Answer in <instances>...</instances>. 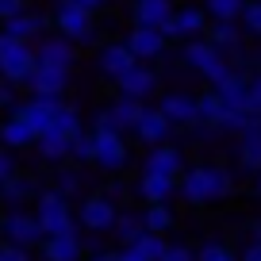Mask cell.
<instances>
[{
  "mask_svg": "<svg viewBox=\"0 0 261 261\" xmlns=\"http://www.w3.org/2000/svg\"><path fill=\"white\" fill-rule=\"evenodd\" d=\"M234 177L223 165H196V169L177 177V192L185 196V204H212V200H227Z\"/></svg>",
  "mask_w": 261,
  "mask_h": 261,
  "instance_id": "6da1fadb",
  "label": "cell"
},
{
  "mask_svg": "<svg viewBox=\"0 0 261 261\" xmlns=\"http://www.w3.org/2000/svg\"><path fill=\"white\" fill-rule=\"evenodd\" d=\"M35 223H39L42 238H58V234H77L73 212H69V200L58 196L54 188L35 196Z\"/></svg>",
  "mask_w": 261,
  "mask_h": 261,
  "instance_id": "7a4b0ae2",
  "label": "cell"
},
{
  "mask_svg": "<svg viewBox=\"0 0 261 261\" xmlns=\"http://www.w3.org/2000/svg\"><path fill=\"white\" fill-rule=\"evenodd\" d=\"M35 73V50L31 42H16L0 35V81L4 85H27Z\"/></svg>",
  "mask_w": 261,
  "mask_h": 261,
  "instance_id": "3957f363",
  "label": "cell"
},
{
  "mask_svg": "<svg viewBox=\"0 0 261 261\" xmlns=\"http://www.w3.org/2000/svg\"><path fill=\"white\" fill-rule=\"evenodd\" d=\"M180 58H185V65H192L196 73H200V77H207L212 85H219V81H227V77H230L227 54H219V50H215L212 42H185Z\"/></svg>",
  "mask_w": 261,
  "mask_h": 261,
  "instance_id": "277c9868",
  "label": "cell"
},
{
  "mask_svg": "<svg viewBox=\"0 0 261 261\" xmlns=\"http://www.w3.org/2000/svg\"><path fill=\"white\" fill-rule=\"evenodd\" d=\"M92 162L108 173H119L127 165V142L123 135H112V130H92Z\"/></svg>",
  "mask_w": 261,
  "mask_h": 261,
  "instance_id": "5b68a950",
  "label": "cell"
},
{
  "mask_svg": "<svg viewBox=\"0 0 261 261\" xmlns=\"http://www.w3.org/2000/svg\"><path fill=\"white\" fill-rule=\"evenodd\" d=\"M62 39H77V42H89L92 39V12L77 8L73 0H58V16H54Z\"/></svg>",
  "mask_w": 261,
  "mask_h": 261,
  "instance_id": "8992f818",
  "label": "cell"
},
{
  "mask_svg": "<svg viewBox=\"0 0 261 261\" xmlns=\"http://www.w3.org/2000/svg\"><path fill=\"white\" fill-rule=\"evenodd\" d=\"M62 108H65V104H62V96H31V100H23V104L16 108V115L35 130V139H39L42 130L54 123V115L62 112Z\"/></svg>",
  "mask_w": 261,
  "mask_h": 261,
  "instance_id": "52a82bcc",
  "label": "cell"
},
{
  "mask_svg": "<svg viewBox=\"0 0 261 261\" xmlns=\"http://www.w3.org/2000/svg\"><path fill=\"white\" fill-rule=\"evenodd\" d=\"M35 50V65H46V69H62V73H69L73 69V62H77V50H73V42L69 39H39V46H31Z\"/></svg>",
  "mask_w": 261,
  "mask_h": 261,
  "instance_id": "ba28073f",
  "label": "cell"
},
{
  "mask_svg": "<svg viewBox=\"0 0 261 261\" xmlns=\"http://www.w3.org/2000/svg\"><path fill=\"white\" fill-rule=\"evenodd\" d=\"M0 230H4V242L19 246V250H31L35 242H42L39 223H35V215H27V212H8L0 219Z\"/></svg>",
  "mask_w": 261,
  "mask_h": 261,
  "instance_id": "9c48e42d",
  "label": "cell"
},
{
  "mask_svg": "<svg viewBox=\"0 0 261 261\" xmlns=\"http://www.w3.org/2000/svg\"><path fill=\"white\" fill-rule=\"evenodd\" d=\"M215 96H219V104L227 108V115H250V96H246V77L238 73V69H230L227 81L215 85Z\"/></svg>",
  "mask_w": 261,
  "mask_h": 261,
  "instance_id": "30bf717a",
  "label": "cell"
},
{
  "mask_svg": "<svg viewBox=\"0 0 261 261\" xmlns=\"http://www.w3.org/2000/svg\"><path fill=\"white\" fill-rule=\"evenodd\" d=\"M119 96H130V100H146L150 92H154V85H158V73L150 69V65H142V62H135L127 69V73L119 77Z\"/></svg>",
  "mask_w": 261,
  "mask_h": 261,
  "instance_id": "8fae6325",
  "label": "cell"
},
{
  "mask_svg": "<svg viewBox=\"0 0 261 261\" xmlns=\"http://www.w3.org/2000/svg\"><path fill=\"white\" fill-rule=\"evenodd\" d=\"M81 227H89L92 234H104L115 227V207L108 196H89L81 204Z\"/></svg>",
  "mask_w": 261,
  "mask_h": 261,
  "instance_id": "7c38bea8",
  "label": "cell"
},
{
  "mask_svg": "<svg viewBox=\"0 0 261 261\" xmlns=\"http://www.w3.org/2000/svg\"><path fill=\"white\" fill-rule=\"evenodd\" d=\"M142 165H146L150 177H169V180H177L180 169H185V158H180V150H173V146H165V142H162V146H154V150L146 154V162H142Z\"/></svg>",
  "mask_w": 261,
  "mask_h": 261,
  "instance_id": "4fadbf2b",
  "label": "cell"
},
{
  "mask_svg": "<svg viewBox=\"0 0 261 261\" xmlns=\"http://www.w3.org/2000/svg\"><path fill=\"white\" fill-rule=\"evenodd\" d=\"M46 31V16L42 12H19V16H12V19H4V39H16V42H31L35 35H42Z\"/></svg>",
  "mask_w": 261,
  "mask_h": 261,
  "instance_id": "5bb4252c",
  "label": "cell"
},
{
  "mask_svg": "<svg viewBox=\"0 0 261 261\" xmlns=\"http://www.w3.org/2000/svg\"><path fill=\"white\" fill-rule=\"evenodd\" d=\"M158 112L165 115L169 127H177V123L188 127V123H196V96H188V92H169V96H162Z\"/></svg>",
  "mask_w": 261,
  "mask_h": 261,
  "instance_id": "9a60e30c",
  "label": "cell"
},
{
  "mask_svg": "<svg viewBox=\"0 0 261 261\" xmlns=\"http://www.w3.org/2000/svg\"><path fill=\"white\" fill-rule=\"evenodd\" d=\"M127 50L135 54V62H150V58H158L165 50V39L158 27H135L127 35Z\"/></svg>",
  "mask_w": 261,
  "mask_h": 261,
  "instance_id": "2e32d148",
  "label": "cell"
},
{
  "mask_svg": "<svg viewBox=\"0 0 261 261\" xmlns=\"http://www.w3.org/2000/svg\"><path fill=\"white\" fill-rule=\"evenodd\" d=\"M130 130H135L146 146H162V142L169 139V123H165V115L158 112V108H142V115L135 119Z\"/></svg>",
  "mask_w": 261,
  "mask_h": 261,
  "instance_id": "e0dca14e",
  "label": "cell"
},
{
  "mask_svg": "<svg viewBox=\"0 0 261 261\" xmlns=\"http://www.w3.org/2000/svg\"><path fill=\"white\" fill-rule=\"evenodd\" d=\"M65 85H69V73H62V69H46V65H35V73L27 77L31 96H62Z\"/></svg>",
  "mask_w": 261,
  "mask_h": 261,
  "instance_id": "ac0fdd59",
  "label": "cell"
},
{
  "mask_svg": "<svg viewBox=\"0 0 261 261\" xmlns=\"http://www.w3.org/2000/svg\"><path fill=\"white\" fill-rule=\"evenodd\" d=\"M130 65H135V54L127 50V42H108V46L100 50V69H104L112 81H119Z\"/></svg>",
  "mask_w": 261,
  "mask_h": 261,
  "instance_id": "d6986e66",
  "label": "cell"
},
{
  "mask_svg": "<svg viewBox=\"0 0 261 261\" xmlns=\"http://www.w3.org/2000/svg\"><path fill=\"white\" fill-rule=\"evenodd\" d=\"M42 257L46 261H81V238L77 234H58V238H42Z\"/></svg>",
  "mask_w": 261,
  "mask_h": 261,
  "instance_id": "ffe728a7",
  "label": "cell"
},
{
  "mask_svg": "<svg viewBox=\"0 0 261 261\" xmlns=\"http://www.w3.org/2000/svg\"><path fill=\"white\" fill-rule=\"evenodd\" d=\"M31 142H35V130L27 127L19 115H12V119L0 123V146L4 150H23V146H31Z\"/></svg>",
  "mask_w": 261,
  "mask_h": 261,
  "instance_id": "44dd1931",
  "label": "cell"
},
{
  "mask_svg": "<svg viewBox=\"0 0 261 261\" xmlns=\"http://www.w3.org/2000/svg\"><path fill=\"white\" fill-rule=\"evenodd\" d=\"M173 16V4L169 0H135V27H162L165 19Z\"/></svg>",
  "mask_w": 261,
  "mask_h": 261,
  "instance_id": "7402d4cb",
  "label": "cell"
},
{
  "mask_svg": "<svg viewBox=\"0 0 261 261\" xmlns=\"http://www.w3.org/2000/svg\"><path fill=\"white\" fill-rule=\"evenodd\" d=\"M31 196H39V185H35V177H8L4 185H0V200L4 204H12V207H19V204H27Z\"/></svg>",
  "mask_w": 261,
  "mask_h": 261,
  "instance_id": "603a6c76",
  "label": "cell"
},
{
  "mask_svg": "<svg viewBox=\"0 0 261 261\" xmlns=\"http://www.w3.org/2000/svg\"><path fill=\"white\" fill-rule=\"evenodd\" d=\"M238 165L246 173H261V130L238 135Z\"/></svg>",
  "mask_w": 261,
  "mask_h": 261,
  "instance_id": "cb8c5ba5",
  "label": "cell"
},
{
  "mask_svg": "<svg viewBox=\"0 0 261 261\" xmlns=\"http://www.w3.org/2000/svg\"><path fill=\"white\" fill-rule=\"evenodd\" d=\"M108 115H112V127L119 130H127V127H135V119L142 115V100H130V96H119L115 104H108Z\"/></svg>",
  "mask_w": 261,
  "mask_h": 261,
  "instance_id": "d4e9b609",
  "label": "cell"
},
{
  "mask_svg": "<svg viewBox=\"0 0 261 261\" xmlns=\"http://www.w3.org/2000/svg\"><path fill=\"white\" fill-rule=\"evenodd\" d=\"M223 119H227V108L219 104L215 92L196 96V123H200V127H223Z\"/></svg>",
  "mask_w": 261,
  "mask_h": 261,
  "instance_id": "484cf974",
  "label": "cell"
},
{
  "mask_svg": "<svg viewBox=\"0 0 261 261\" xmlns=\"http://www.w3.org/2000/svg\"><path fill=\"white\" fill-rule=\"evenodd\" d=\"M139 192H142V200H146V204H165V200L177 192V180H169V177H150V173H142Z\"/></svg>",
  "mask_w": 261,
  "mask_h": 261,
  "instance_id": "4316f807",
  "label": "cell"
},
{
  "mask_svg": "<svg viewBox=\"0 0 261 261\" xmlns=\"http://www.w3.org/2000/svg\"><path fill=\"white\" fill-rule=\"evenodd\" d=\"M173 27H177V39H192V35H200L207 27V16L204 8H173Z\"/></svg>",
  "mask_w": 261,
  "mask_h": 261,
  "instance_id": "83f0119b",
  "label": "cell"
},
{
  "mask_svg": "<svg viewBox=\"0 0 261 261\" xmlns=\"http://www.w3.org/2000/svg\"><path fill=\"white\" fill-rule=\"evenodd\" d=\"M115 238H119L123 246H135L142 234H146V223H142V215L139 212H123V215H115Z\"/></svg>",
  "mask_w": 261,
  "mask_h": 261,
  "instance_id": "f1b7e54d",
  "label": "cell"
},
{
  "mask_svg": "<svg viewBox=\"0 0 261 261\" xmlns=\"http://www.w3.org/2000/svg\"><path fill=\"white\" fill-rule=\"evenodd\" d=\"M242 31H238V23H212L207 27V42H212L219 54H230V50H238L242 46Z\"/></svg>",
  "mask_w": 261,
  "mask_h": 261,
  "instance_id": "f546056e",
  "label": "cell"
},
{
  "mask_svg": "<svg viewBox=\"0 0 261 261\" xmlns=\"http://www.w3.org/2000/svg\"><path fill=\"white\" fill-rule=\"evenodd\" d=\"M242 8L246 0H204V16H212L215 23H238Z\"/></svg>",
  "mask_w": 261,
  "mask_h": 261,
  "instance_id": "4dcf8cb0",
  "label": "cell"
},
{
  "mask_svg": "<svg viewBox=\"0 0 261 261\" xmlns=\"http://www.w3.org/2000/svg\"><path fill=\"white\" fill-rule=\"evenodd\" d=\"M46 130H54V135H62L65 142H73L77 135H81V115H77V108H69V104H65L62 112L54 115V123H50Z\"/></svg>",
  "mask_w": 261,
  "mask_h": 261,
  "instance_id": "1f68e13d",
  "label": "cell"
},
{
  "mask_svg": "<svg viewBox=\"0 0 261 261\" xmlns=\"http://www.w3.org/2000/svg\"><path fill=\"white\" fill-rule=\"evenodd\" d=\"M142 223H146V234H158V238H162L165 230L173 227V212H169L165 204H150L146 212H142Z\"/></svg>",
  "mask_w": 261,
  "mask_h": 261,
  "instance_id": "d6a6232c",
  "label": "cell"
},
{
  "mask_svg": "<svg viewBox=\"0 0 261 261\" xmlns=\"http://www.w3.org/2000/svg\"><path fill=\"white\" fill-rule=\"evenodd\" d=\"M35 146H39V154L50 158V162H58V158L69 154V142H65L62 135H54V130H42L39 139H35Z\"/></svg>",
  "mask_w": 261,
  "mask_h": 261,
  "instance_id": "836d02e7",
  "label": "cell"
},
{
  "mask_svg": "<svg viewBox=\"0 0 261 261\" xmlns=\"http://www.w3.org/2000/svg\"><path fill=\"white\" fill-rule=\"evenodd\" d=\"M135 250H139L146 261H162L165 250H169V242H165V238H158V234H142L139 242H135Z\"/></svg>",
  "mask_w": 261,
  "mask_h": 261,
  "instance_id": "e575fe53",
  "label": "cell"
},
{
  "mask_svg": "<svg viewBox=\"0 0 261 261\" xmlns=\"http://www.w3.org/2000/svg\"><path fill=\"white\" fill-rule=\"evenodd\" d=\"M77 188H81V173H77V169H62V173H58V185H54L58 196L69 200V196H77Z\"/></svg>",
  "mask_w": 261,
  "mask_h": 261,
  "instance_id": "d590c367",
  "label": "cell"
},
{
  "mask_svg": "<svg viewBox=\"0 0 261 261\" xmlns=\"http://www.w3.org/2000/svg\"><path fill=\"white\" fill-rule=\"evenodd\" d=\"M196 261H238V257L230 253V246H223V242H207L204 250L196 253Z\"/></svg>",
  "mask_w": 261,
  "mask_h": 261,
  "instance_id": "8d00e7d4",
  "label": "cell"
},
{
  "mask_svg": "<svg viewBox=\"0 0 261 261\" xmlns=\"http://www.w3.org/2000/svg\"><path fill=\"white\" fill-rule=\"evenodd\" d=\"M242 27L250 35H261V0H250L242 8Z\"/></svg>",
  "mask_w": 261,
  "mask_h": 261,
  "instance_id": "74e56055",
  "label": "cell"
},
{
  "mask_svg": "<svg viewBox=\"0 0 261 261\" xmlns=\"http://www.w3.org/2000/svg\"><path fill=\"white\" fill-rule=\"evenodd\" d=\"M69 154H73L77 162H92V130H89V135L81 130V135L69 142Z\"/></svg>",
  "mask_w": 261,
  "mask_h": 261,
  "instance_id": "f35d334b",
  "label": "cell"
},
{
  "mask_svg": "<svg viewBox=\"0 0 261 261\" xmlns=\"http://www.w3.org/2000/svg\"><path fill=\"white\" fill-rule=\"evenodd\" d=\"M246 96H250V115H261V73L246 77Z\"/></svg>",
  "mask_w": 261,
  "mask_h": 261,
  "instance_id": "ab89813d",
  "label": "cell"
},
{
  "mask_svg": "<svg viewBox=\"0 0 261 261\" xmlns=\"http://www.w3.org/2000/svg\"><path fill=\"white\" fill-rule=\"evenodd\" d=\"M23 8H27L23 0H0V23H4V19H12V16H19Z\"/></svg>",
  "mask_w": 261,
  "mask_h": 261,
  "instance_id": "60d3db41",
  "label": "cell"
},
{
  "mask_svg": "<svg viewBox=\"0 0 261 261\" xmlns=\"http://www.w3.org/2000/svg\"><path fill=\"white\" fill-rule=\"evenodd\" d=\"M8 177H16V162H12V154H8V150L0 146V185H4Z\"/></svg>",
  "mask_w": 261,
  "mask_h": 261,
  "instance_id": "b9f144b4",
  "label": "cell"
},
{
  "mask_svg": "<svg viewBox=\"0 0 261 261\" xmlns=\"http://www.w3.org/2000/svg\"><path fill=\"white\" fill-rule=\"evenodd\" d=\"M0 261H31V257H27V250H19V246L4 242V246H0Z\"/></svg>",
  "mask_w": 261,
  "mask_h": 261,
  "instance_id": "7bdbcfd3",
  "label": "cell"
},
{
  "mask_svg": "<svg viewBox=\"0 0 261 261\" xmlns=\"http://www.w3.org/2000/svg\"><path fill=\"white\" fill-rule=\"evenodd\" d=\"M0 108L8 112V108H19V100H16V85H4L0 81Z\"/></svg>",
  "mask_w": 261,
  "mask_h": 261,
  "instance_id": "ee69618b",
  "label": "cell"
},
{
  "mask_svg": "<svg viewBox=\"0 0 261 261\" xmlns=\"http://www.w3.org/2000/svg\"><path fill=\"white\" fill-rule=\"evenodd\" d=\"M162 261H196V253L188 250V246H169V250H165V257Z\"/></svg>",
  "mask_w": 261,
  "mask_h": 261,
  "instance_id": "f6af8a7d",
  "label": "cell"
},
{
  "mask_svg": "<svg viewBox=\"0 0 261 261\" xmlns=\"http://www.w3.org/2000/svg\"><path fill=\"white\" fill-rule=\"evenodd\" d=\"M112 257H115V261H146L139 250H135V246H123V250H119V253H112Z\"/></svg>",
  "mask_w": 261,
  "mask_h": 261,
  "instance_id": "bcb514c9",
  "label": "cell"
},
{
  "mask_svg": "<svg viewBox=\"0 0 261 261\" xmlns=\"http://www.w3.org/2000/svg\"><path fill=\"white\" fill-rule=\"evenodd\" d=\"M238 261H261V242H250L242 253H238Z\"/></svg>",
  "mask_w": 261,
  "mask_h": 261,
  "instance_id": "7dc6e473",
  "label": "cell"
},
{
  "mask_svg": "<svg viewBox=\"0 0 261 261\" xmlns=\"http://www.w3.org/2000/svg\"><path fill=\"white\" fill-rule=\"evenodd\" d=\"M73 4H77V8H85V12H96L104 0H73Z\"/></svg>",
  "mask_w": 261,
  "mask_h": 261,
  "instance_id": "c3c4849f",
  "label": "cell"
},
{
  "mask_svg": "<svg viewBox=\"0 0 261 261\" xmlns=\"http://www.w3.org/2000/svg\"><path fill=\"white\" fill-rule=\"evenodd\" d=\"M85 261H115L112 253H96V257H85Z\"/></svg>",
  "mask_w": 261,
  "mask_h": 261,
  "instance_id": "681fc988",
  "label": "cell"
},
{
  "mask_svg": "<svg viewBox=\"0 0 261 261\" xmlns=\"http://www.w3.org/2000/svg\"><path fill=\"white\" fill-rule=\"evenodd\" d=\"M253 242H261V223H253Z\"/></svg>",
  "mask_w": 261,
  "mask_h": 261,
  "instance_id": "f907efd6",
  "label": "cell"
},
{
  "mask_svg": "<svg viewBox=\"0 0 261 261\" xmlns=\"http://www.w3.org/2000/svg\"><path fill=\"white\" fill-rule=\"evenodd\" d=\"M257 196H261V173H257Z\"/></svg>",
  "mask_w": 261,
  "mask_h": 261,
  "instance_id": "816d5d0a",
  "label": "cell"
},
{
  "mask_svg": "<svg viewBox=\"0 0 261 261\" xmlns=\"http://www.w3.org/2000/svg\"><path fill=\"white\" fill-rule=\"evenodd\" d=\"M23 4H31V0H23Z\"/></svg>",
  "mask_w": 261,
  "mask_h": 261,
  "instance_id": "f5cc1de1",
  "label": "cell"
},
{
  "mask_svg": "<svg viewBox=\"0 0 261 261\" xmlns=\"http://www.w3.org/2000/svg\"><path fill=\"white\" fill-rule=\"evenodd\" d=\"M0 219H4V215H0Z\"/></svg>",
  "mask_w": 261,
  "mask_h": 261,
  "instance_id": "db71d44e",
  "label": "cell"
}]
</instances>
